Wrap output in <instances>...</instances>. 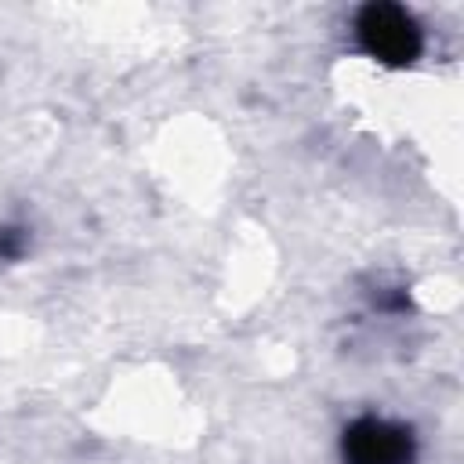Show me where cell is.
Returning a JSON list of instances; mask_svg holds the SVG:
<instances>
[{"label": "cell", "instance_id": "obj_1", "mask_svg": "<svg viewBox=\"0 0 464 464\" xmlns=\"http://www.w3.org/2000/svg\"><path fill=\"white\" fill-rule=\"evenodd\" d=\"M362 51L384 65H410L420 54V29L399 4H366L355 18Z\"/></svg>", "mask_w": 464, "mask_h": 464}, {"label": "cell", "instance_id": "obj_2", "mask_svg": "<svg viewBox=\"0 0 464 464\" xmlns=\"http://www.w3.org/2000/svg\"><path fill=\"white\" fill-rule=\"evenodd\" d=\"M341 457L344 464H410L413 435L402 424L381 417H359L355 424L344 428Z\"/></svg>", "mask_w": 464, "mask_h": 464}]
</instances>
